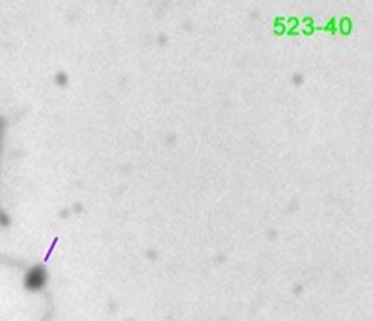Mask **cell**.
Listing matches in <instances>:
<instances>
[{
	"label": "cell",
	"mask_w": 373,
	"mask_h": 321,
	"mask_svg": "<svg viewBox=\"0 0 373 321\" xmlns=\"http://www.w3.org/2000/svg\"><path fill=\"white\" fill-rule=\"evenodd\" d=\"M45 282H47V273H45V269L39 267V265L32 267L30 271H28V275H26V278H25L26 290H30V291L41 290L43 286H45Z\"/></svg>",
	"instance_id": "1"
}]
</instances>
